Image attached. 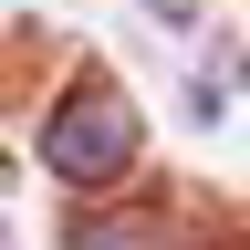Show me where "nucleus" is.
<instances>
[{"instance_id": "2", "label": "nucleus", "mask_w": 250, "mask_h": 250, "mask_svg": "<svg viewBox=\"0 0 250 250\" xmlns=\"http://www.w3.org/2000/svg\"><path fill=\"white\" fill-rule=\"evenodd\" d=\"M62 250H177V229L156 208H94V219H73Z\"/></svg>"}, {"instance_id": "1", "label": "nucleus", "mask_w": 250, "mask_h": 250, "mask_svg": "<svg viewBox=\"0 0 250 250\" xmlns=\"http://www.w3.org/2000/svg\"><path fill=\"white\" fill-rule=\"evenodd\" d=\"M136 146H146V115H136V94L104 83V73H83V83L42 115V167H52L62 188H115L125 167H136Z\"/></svg>"}]
</instances>
